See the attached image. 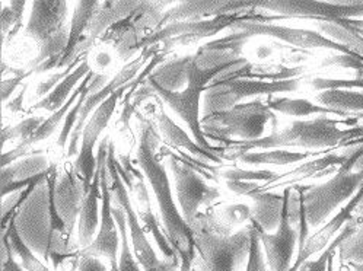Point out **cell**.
<instances>
[{
	"label": "cell",
	"mask_w": 363,
	"mask_h": 271,
	"mask_svg": "<svg viewBox=\"0 0 363 271\" xmlns=\"http://www.w3.org/2000/svg\"><path fill=\"white\" fill-rule=\"evenodd\" d=\"M138 127L139 142L135 165L143 172L152 188L165 235L181 261L179 271H193L196 261L194 235L172 197L167 167L162 164V156H160L161 136L153 123L143 118L140 114H138Z\"/></svg>",
	"instance_id": "cell-1"
},
{
	"label": "cell",
	"mask_w": 363,
	"mask_h": 271,
	"mask_svg": "<svg viewBox=\"0 0 363 271\" xmlns=\"http://www.w3.org/2000/svg\"><path fill=\"white\" fill-rule=\"evenodd\" d=\"M357 118H331L327 116L313 120H298L281 130L251 142H230L222 146L219 156L226 160H238L242 155L255 150L280 148L334 149L363 145V126H356Z\"/></svg>",
	"instance_id": "cell-2"
},
{
	"label": "cell",
	"mask_w": 363,
	"mask_h": 271,
	"mask_svg": "<svg viewBox=\"0 0 363 271\" xmlns=\"http://www.w3.org/2000/svg\"><path fill=\"white\" fill-rule=\"evenodd\" d=\"M201 271H238L248 261L252 225L230 233L213 211L199 213L190 225Z\"/></svg>",
	"instance_id": "cell-3"
},
{
	"label": "cell",
	"mask_w": 363,
	"mask_h": 271,
	"mask_svg": "<svg viewBox=\"0 0 363 271\" xmlns=\"http://www.w3.org/2000/svg\"><path fill=\"white\" fill-rule=\"evenodd\" d=\"M67 2L38 0L33 4L31 15L23 34L38 44L37 57L27 67L35 74L59 69L69 45L70 28H67Z\"/></svg>",
	"instance_id": "cell-4"
},
{
	"label": "cell",
	"mask_w": 363,
	"mask_h": 271,
	"mask_svg": "<svg viewBox=\"0 0 363 271\" xmlns=\"http://www.w3.org/2000/svg\"><path fill=\"white\" fill-rule=\"evenodd\" d=\"M363 159V145L354 146L334 177L318 185H302V197L309 228L321 226L331 213L352 199L363 184V167L356 168Z\"/></svg>",
	"instance_id": "cell-5"
},
{
	"label": "cell",
	"mask_w": 363,
	"mask_h": 271,
	"mask_svg": "<svg viewBox=\"0 0 363 271\" xmlns=\"http://www.w3.org/2000/svg\"><path fill=\"white\" fill-rule=\"evenodd\" d=\"M273 131L277 127V117L260 98L240 104L230 110L201 117V128L206 138L225 142H251L264 138L267 126Z\"/></svg>",
	"instance_id": "cell-6"
},
{
	"label": "cell",
	"mask_w": 363,
	"mask_h": 271,
	"mask_svg": "<svg viewBox=\"0 0 363 271\" xmlns=\"http://www.w3.org/2000/svg\"><path fill=\"white\" fill-rule=\"evenodd\" d=\"M107 170L110 177V192L113 200L120 206L125 214V221L128 226V233H130L132 248L138 262L140 264L143 271H179L181 261L178 255L172 258H160L157 251L153 250L152 243L146 236V231L142 226L139 216L133 207L130 194L120 177V172L116 167V152L114 143L110 140L108 146V157H107Z\"/></svg>",
	"instance_id": "cell-7"
},
{
	"label": "cell",
	"mask_w": 363,
	"mask_h": 271,
	"mask_svg": "<svg viewBox=\"0 0 363 271\" xmlns=\"http://www.w3.org/2000/svg\"><path fill=\"white\" fill-rule=\"evenodd\" d=\"M255 13L257 11L251 13H230L211 19L167 23L162 28L149 34L142 43L140 50L158 45L160 52L167 56L174 48L197 45L203 40L212 38L225 30H233V26L237 23L251 19Z\"/></svg>",
	"instance_id": "cell-8"
},
{
	"label": "cell",
	"mask_w": 363,
	"mask_h": 271,
	"mask_svg": "<svg viewBox=\"0 0 363 271\" xmlns=\"http://www.w3.org/2000/svg\"><path fill=\"white\" fill-rule=\"evenodd\" d=\"M50 213L53 229L67 243L79 219L86 189L77 178L74 168H63L60 172L53 165L48 177Z\"/></svg>",
	"instance_id": "cell-9"
},
{
	"label": "cell",
	"mask_w": 363,
	"mask_h": 271,
	"mask_svg": "<svg viewBox=\"0 0 363 271\" xmlns=\"http://www.w3.org/2000/svg\"><path fill=\"white\" fill-rule=\"evenodd\" d=\"M301 79L263 82V80H225L212 82L203 94L201 117L226 111L240 105L241 101L254 96H274L283 92H296Z\"/></svg>",
	"instance_id": "cell-10"
},
{
	"label": "cell",
	"mask_w": 363,
	"mask_h": 271,
	"mask_svg": "<svg viewBox=\"0 0 363 271\" xmlns=\"http://www.w3.org/2000/svg\"><path fill=\"white\" fill-rule=\"evenodd\" d=\"M167 155V167L169 168L174 185H175V197L181 214L189 225H191L197 214L201 213L200 209L212 206L220 197L219 188L211 185L199 171L191 167L183 157L177 156L172 152H165Z\"/></svg>",
	"instance_id": "cell-11"
},
{
	"label": "cell",
	"mask_w": 363,
	"mask_h": 271,
	"mask_svg": "<svg viewBox=\"0 0 363 271\" xmlns=\"http://www.w3.org/2000/svg\"><path fill=\"white\" fill-rule=\"evenodd\" d=\"M116 167L128 189V194H130L133 207L139 216L146 233H150L153 236L158 248L164 254V258L175 257L177 253L171 247V243L165 235L164 226L161 225L158 216L153 213L146 177L140 170L136 168L135 162H132L130 157L125 155H121L120 159L116 157Z\"/></svg>",
	"instance_id": "cell-12"
},
{
	"label": "cell",
	"mask_w": 363,
	"mask_h": 271,
	"mask_svg": "<svg viewBox=\"0 0 363 271\" xmlns=\"http://www.w3.org/2000/svg\"><path fill=\"white\" fill-rule=\"evenodd\" d=\"M280 19V16H269V15H260L255 13L251 19L242 21L233 26L232 31H245L251 37L263 35V37H272L279 41L286 43L289 45L302 48V50H314V48H325L333 50L340 54H353L342 44L335 43L325 35H323L318 31L314 30H303V28H292V26H283L272 23V21Z\"/></svg>",
	"instance_id": "cell-13"
},
{
	"label": "cell",
	"mask_w": 363,
	"mask_h": 271,
	"mask_svg": "<svg viewBox=\"0 0 363 271\" xmlns=\"http://www.w3.org/2000/svg\"><path fill=\"white\" fill-rule=\"evenodd\" d=\"M257 9L276 13V16L314 19L317 22H337L362 19L363 2H257Z\"/></svg>",
	"instance_id": "cell-14"
},
{
	"label": "cell",
	"mask_w": 363,
	"mask_h": 271,
	"mask_svg": "<svg viewBox=\"0 0 363 271\" xmlns=\"http://www.w3.org/2000/svg\"><path fill=\"white\" fill-rule=\"evenodd\" d=\"M124 88H127V87H124ZM124 88L114 92L107 101H104L98 106V110L92 114V117L88 120V123L84 128L82 140H81V150H79V153H77L73 168L76 171L77 178L82 181L86 193L94 181L95 174H96L98 162H96V156L94 155L95 146L99 140V136L102 134L104 130L107 128L111 117L114 116L118 101L123 96Z\"/></svg>",
	"instance_id": "cell-15"
},
{
	"label": "cell",
	"mask_w": 363,
	"mask_h": 271,
	"mask_svg": "<svg viewBox=\"0 0 363 271\" xmlns=\"http://www.w3.org/2000/svg\"><path fill=\"white\" fill-rule=\"evenodd\" d=\"M108 157V156H107ZM101 192H102V206H101V222L99 229L89 247L79 250L77 254L96 258H107L110 261L111 271H118V257H120V231L113 214L111 192H110V177L107 170V160L102 164L101 170Z\"/></svg>",
	"instance_id": "cell-16"
},
{
	"label": "cell",
	"mask_w": 363,
	"mask_h": 271,
	"mask_svg": "<svg viewBox=\"0 0 363 271\" xmlns=\"http://www.w3.org/2000/svg\"><path fill=\"white\" fill-rule=\"evenodd\" d=\"M289 193H291V187H286L283 189L284 206L281 213V221H280L279 229L274 233L264 232L255 222L250 221L255 225L258 231V236H260L262 247L264 248L266 260L272 271H289L292 268V258L299 240V231L289 221V214H288Z\"/></svg>",
	"instance_id": "cell-17"
},
{
	"label": "cell",
	"mask_w": 363,
	"mask_h": 271,
	"mask_svg": "<svg viewBox=\"0 0 363 271\" xmlns=\"http://www.w3.org/2000/svg\"><path fill=\"white\" fill-rule=\"evenodd\" d=\"M108 146H110V138H104L102 142L98 146V155H96V174L94 177V181L88 189V193L84 199L82 210L77 219V243H79V250H84L89 247L92 240L95 239L98 229H99V199L102 197L101 192V170L102 164L107 160L108 156Z\"/></svg>",
	"instance_id": "cell-18"
},
{
	"label": "cell",
	"mask_w": 363,
	"mask_h": 271,
	"mask_svg": "<svg viewBox=\"0 0 363 271\" xmlns=\"http://www.w3.org/2000/svg\"><path fill=\"white\" fill-rule=\"evenodd\" d=\"M257 11V2H179L174 4L162 18V26L172 22L211 19L230 13H251ZM161 26V28H162Z\"/></svg>",
	"instance_id": "cell-19"
},
{
	"label": "cell",
	"mask_w": 363,
	"mask_h": 271,
	"mask_svg": "<svg viewBox=\"0 0 363 271\" xmlns=\"http://www.w3.org/2000/svg\"><path fill=\"white\" fill-rule=\"evenodd\" d=\"M95 74H96V73L91 72V73L82 80L79 88H76L74 94L70 96V99L66 102V105L62 108V110H59V111L53 113L51 116H48V117L45 118V121L41 124V127L31 136V138H30L27 142L19 143L15 149H12V150H9V152H4V155H2V168H5V167H8V165L13 164V162H16L18 159H21V157H23V156H27V155L30 153V149H31L33 146H35V145H38V143H41V142H45L48 138H51V136H53V134L56 133V130H57V127L60 126V123L65 121L67 113L72 110V106L77 102V99L81 98L84 89L91 84V80L95 77Z\"/></svg>",
	"instance_id": "cell-20"
},
{
	"label": "cell",
	"mask_w": 363,
	"mask_h": 271,
	"mask_svg": "<svg viewBox=\"0 0 363 271\" xmlns=\"http://www.w3.org/2000/svg\"><path fill=\"white\" fill-rule=\"evenodd\" d=\"M352 149L347 150L346 153H327L320 157L303 162V164L299 165L298 168H295L289 172H284L281 175H277V178L274 181L260 185L258 192H272L273 188H277V187L291 185V184L301 182L308 178L321 177L323 172H335L337 170H339V167H342L347 160Z\"/></svg>",
	"instance_id": "cell-21"
},
{
	"label": "cell",
	"mask_w": 363,
	"mask_h": 271,
	"mask_svg": "<svg viewBox=\"0 0 363 271\" xmlns=\"http://www.w3.org/2000/svg\"><path fill=\"white\" fill-rule=\"evenodd\" d=\"M153 126L157 127L161 138L169 146L179 150H187L189 153L196 156L200 162H215V164H220L222 162L220 156H218L216 153H212L209 150H204L203 148H200L190 138V136L165 113L162 105H160L157 113L153 114Z\"/></svg>",
	"instance_id": "cell-22"
},
{
	"label": "cell",
	"mask_w": 363,
	"mask_h": 271,
	"mask_svg": "<svg viewBox=\"0 0 363 271\" xmlns=\"http://www.w3.org/2000/svg\"><path fill=\"white\" fill-rule=\"evenodd\" d=\"M99 8V2H77L74 5L72 22H70V34H69V45L66 54L63 56L59 69H67L85 59L86 56H81V45L85 37L88 26Z\"/></svg>",
	"instance_id": "cell-23"
},
{
	"label": "cell",
	"mask_w": 363,
	"mask_h": 271,
	"mask_svg": "<svg viewBox=\"0 0 363 271\" xmlns=\"http://www.w3.org/2000/svg\"><path fill=\"white\" fill-rule=\"evenodd\" d=\"M303 67H288L279 65H252L247 62L244 66L222 73L213 82H225V80H263V82H279V80L296 79L303 74Z\"/></svg>",
	"instance_id": "cell-24"
},
{
	"label": "cell",
	"mask_w": 363,
	"mask_h": 271,
	"mask_svg": "<svg viewBox=\"0 0 363 271\" xmlns=\"http://www.w3.org/2000/svg\"><path fill=\"white\" fill-rule=\"evenodd\" d=\"M193 54L160 65L145 80L169 92H181L189 85Z\"/></svg>",
	"instance_id": "cell-25"
},
{
	"label": "cell",
	"mask_w": 363,
	"mask_h": 271,
	"mask_svg": "<svg viewBox=\"0 0 363 271\" xmlns=\"http://www.w3.org/2000/svg\"><path fill=\"white\" fill-rule=\"evenodd\" d=\"M252 200L251 221L255 222L264 232H276L280 226L281 213L284 206L283 193L255 192L250 196Z\"/></svg>",
	"instance_id": "cell-26"
},
{
	"label": "cell",
	"mask_w": 363,
	"mask_h": 271,
	"mask_svg": "<svg viewBox=\"0 0 363 271\" xmlns=\"http://www.w3.org/2000/svg\"><path fill=\"white\" fill-rule=\"evenodd\" d=\"M91 66L88 59H85L82 63L77 65L73 72L63 79L62 82L51 91L45 98L40 99L37 104L31 105L30 111H47V113H56L66 105V102L70 99V96L74 94V88L77 84L84 80L91 73Z\"/></svg>",
	"instance_id": "cell-27"
},
{
	"label": "cell",
	"mask_w": 363,
	"mask_h": 271,
	"mask_svg": "<svg viewBox=\"0 0 363 271\" xmlns=\"http://www.w3.org/2000/svg\"><path fill=\"white\" fill-rule=\"evenodd\" d=\"M51 167L53 165L50 164L48 157L43 152L28 153L27 156L13 162V164L2 168V189L13 184L44 175L51 170Z\"/></svg>",
	"instance_id": "cell-28"
},
{
	"label": "cell",
	"mask_w": 363,
	"mask_h": 271,
	"mask_svg": "<svg viewBox=\"0 0 363 271\" xmlns=\"http://www.w3.org/2000/svg\"><path fill=\"white\" fill-rule=\"evenodd\" d=\"M266 105L273 113H279L289 117H308V116H339L342 118H353L350 114L331 110L321 106L309 99L303 98H288V96H267Z\"/></svg>",
	"instance_id": "cell-29"
},
{
	"label": "cell",
	"mask_w": 363,
	"mask_h": 271,
	"mask_svg": "<svg viewBox=\"0 0 363 271\" xmlns=\"http://www.w3.org/2000/svg\"><path fill=\"white\" fill-rule=\"evenodd\" d=\"M317 26L323 35L345 45L353 56L363 60V35L349 25L346 19L337 22H317Z\"/></svg>",
	"instance_id": "cell-30"
},
{
	"label": "cell",
	"mask_w": 363,
	"mask_h": 271,
	"mask_svg": "<svg viewBox=\"0 0 363 271\" xmlns=\"http://www.w3.org/2000/svg\"><path fill=\"white\" fill-rule=\"evenodd\" d=\"M320 152H292V150H260V152H248L242 155L238 160L244 165L262 167V165H294L298 162H303L309 157L317 156Z\"/></svg>",
	"instance_id": "cell-31"
},
{
	"label": "cell",
	"mask_w": 363,
	"mask_h": 271,
	"mask_svg": "<svg viewBox=\"0 0 363 271\" xmlns=\"http://www.w3.org/2000/svg\"><path fill=\"white\" fill-rule=\"evenodd\" d=\"M318 105L331 108V110L354 114L363 113V94L356 91H345V89H334L324 91L315 96Z\"/></svg>",
	"instance_id": "cell-32"
},
{
	"label": "cell",
	"mask_w": 363,
	"mask_h": 271,
	"mask_svg": "<svg viewBox=\"0 0 363 271\" xmlns=\"http://www.w3.org/2000/svg\"><path fill=\"white\" fill-rule=\"evenodd\" d=\"M4 232H6L11 245L13 248V253L22 267L27 271H50V268L33 253V250L28 247V243L25 242L22 235L19 233L15 218L9 221V223L4 228Z\"/></svg>",
	"instance_id": "cell-33"
},
{
	"label": "cell",
	"mask_w": 363,
	"mask_h": 271,
	"mask_svg": "<svg viewBox=\"0 0 363 271\" xmlns=\"http://www.w3.org/2000/svg\"><path fill=\"white\" fill-rule=\"evenodd\" d=\"M27 2H8L2 6V13H0V22H2V44L4 47L9 44L22 28V16Z\"/></svg>",
	"instance_id": "cell-34"
},
{
	"label": "cell",
	"mask_w": 363,
	"mask_h": 271,
	"mask_svg": "<svg viewBox=\"0 0 363 271\" xmlns=\"http://www.w3.org/2000/svg\"><path fill=\"white\" fill-rule=\"evenodd\" d=\"M354 231H356V221L353 218L349 223L345 225V228L340 231V233L333 239V242L321 253V255L317 260H308V261H305L301 265L299 271H327L328 261H330L331 255L335 254V250H339V247L342 245V243L349 236H352L354 233Z\"/></svg>",
	"instance_id": "cell-35"
},
{
	"label": "cell",
	"mask_w": 363,
	"mask_h": 271,
	"mask_svg": "<svg viewBox=\"0 0 363 271\" xmlns=\"http://www.w3.org/2000/svg\"><path fill=\"white\" fill-rule=\"evenodd\" d=\"M356 231L339 247L343 262H363V206L354 214Z\"/></svg>",
	"instance_id": "cell-36"
},
{
	"label": "cell",
	"mask_w": 363,
	"mask_h": 271,
	"mask_svg": "<svg viewBox=\"0 0 363 271\" xmlns=\"http://www.w3.org/2000/svg\"><path fill=\"white\" fill-rule=\"evenodd\" d=\"M47 117L43 116H30L27 118H23L18 124L12 127H4L2 130V145L8 140H21V143L27 142L31 136L41 127V124L45 121Z\"/></svg>",
	"instance_id": "cell-37"
},
{
	"label": "cell",
	"mask_w": 363,
	"mask_h": 271,
	"mask_svg": "<svg viewBox=\"0 0 363 271\" xmlns=\"http://www.w3.org/2000/svg\"><path fill=\"white\" fill-rule=\"evenodd\" d=\"M92 92V80L91 84L84 89L81 98L77 99V102L72 106V110L67 113L65 121H63V126H62V130H60V134L59 138L56 140V148L59 149V152H63L65 148L69 145V140H70V136L74 130V126L77 123V120H79V114L82 111V106H84V102L86 99V96Z\"/></svg>",
	"instance_id": "cell-38"
},
{
	"label": "cell",
	"mask_w": 363,
	"mask_h": 271,
	"mask_svg": "<svg viewBox=\"0 0 363 271\" xmlns=\"http://www.w3.org/2000/svg\"><path fill=\"white\" fill-rule=\"evenodd\" d=\"M219 177L225 181H251V182H272L277 178V174L270 170H240V168H225L219 171Z\"/></svg>",
	"instance_id": "cell-39"
},
{
	"label": "cell",
	"mask_w": 363,
	"mask_h": 271,
	"mask_svg": "<svg viewBox=\"0 0 363 271\" xmlns=\"http://www.w3.org/2000/svg\"><path fill=\"white\" fill-rule=\"evenodd\" d=\"M309 85L315 91H334V89H345V91H356L363 89V79H331V77H314L309 80Z\"/></svg>",
	"instance_id": "cell-40"
},
{
	"label": "cell",
	"mask_w": 363,
	"mask_h": 271,
	"mask_svg": "<svg viewBox=\"0 0 363 271\" xmlns=\"http://www.w3.org/2000/svg\"><path fill=\"white\" fill-rule=\"evenodd\" d=\"M219 222L230 231L233 226L244 225L247 221H251V207L247 204H228L223 207L218 216Z\"/></svg>",
	"instance_id": "cell-41"
},
{
	"label": "cell",
	"mask_w": 363,
	"mask_h": 271,
	"mask_svg": "<svg viewBox=\"0 0 363 271\" xmlns=\"http://www.w3.org/2000/svg\"><path fill=\"white\" fill-rule=\"evenodd\" d=\"M250 223L252 225V235H251V248H250V255H248L245 271H272L266 265L264 255L262 251L260 236H258V231L252 222H250Z\"/></svg>",
	"instance_id": "cell-42"
},
{
	"label": "cell",
	"mask_w": 363,
	"mask_h": 271,
	"mask_svg": "<svg viewBox=\"0 0 363 271\" xmlns=\"http://www.w3.org/2000/svg\"><path fill=\"white\" fill-rule=\"evenodd\" d=\"M85 59H88V57H85ZM85 59H82V60H79L77 63H74L73 66H70V67H67V69H65V70H62V72H56V73H51L50 76H47L45 79H43V80H40V84L37 85V88H35V96L37 98H40V99H43V98H45L51 91H53L63 79H66L72 72H73V69L79 65V63H82Z\"/></svg>",
	"instance_id": "cell-43"
},
{
	"label": "cell",
	"mask_w": 363,
	"mask_h": 271,
	"mask_svg": "<svg viewBox=\"0 0 363 271\" xmlns=\"http://www.w3.org/2000/svg\"><path fill=\"white\" fill-rule=\"evenodd\" d=\"M323 66H337L345 69H354L356 77L363 79V60L356 56H349V54H335V56H328L324 59Z\"/></svg>",
	"instance_id": "cell-44"
},
{
	"label": "cell",
	"mask_w": 363,
	"mask_h": 271,
	"mask_svg": "<svg viewBox=\"0 0 363 271\" xmlns=\"http://www.w3.org/2000/svg\"><path fill=\"white\" fill-rule=\"evenodd\" d=\"M31 74H34L31 70L21 69V70L13 72V76L4 79L2 80V102L6 104L8 101H11L13 92L23 84V80L30 77Z\"/></svg>",
	"instance_id": "cell-45"
},
{
	"label": "cell",
	"mask_w": 363,
	"mask_h": 271,
	"mask_svg": "<svg viewBox=\"0 0 363 271\" xmlns=\"http://www.w3.org/2000/svg\"><path fill=\"white\" fill-rule=\"evenodd\" d=\"M2 271H27L19 261H16V255L6 232L2 233Z\"/></svg>",
	"instance_id": "cell-46"
},
{
	"label": "cell",
	"mask_w": 363,
	"mask_h": 271,
	"mask_svg": "<svg viewBox=\"0 0 363 271\" xmlns=\"http://www.w3.org/2000/svg\"><path fill=\"white\" fill-rule=\"evenodd\" d=\"M226 188L235 196L250 197L252 193L258 192L260 184L251 181H226Z\"/></svg>",
	"instance_id": "cell-47"
},
{
	"label": "cell",
	"mask_w": 363,
	"mask_h": 271,
	"mask_svg": "<svg viewBox=\"0 0 363 271\" xmlns=\"http://www.w3.org/2000/svg\"><path fill=\"white\" fill-rule=\"evenodd\" d=\"M27 91H28V84H25L21 89V92L13 96L11 101H8L6 104H4L5 110L11 114H25V110H23V99H25V95H27Z\"/></svg>",
	"instance_id": "cell-48"
},
{
	"label": "cell",
	"mask_w": 363,
	"mask_h": 271,
	"mask_svg": "<svg viewBox=\"0 0 363 271\" xmlns=\"http://www.w3.org/2000/svg\"><path fill=\"white\" fill-rule=\"evenodd\" d=\"M79 271H108L101 258L79 255Z\"/></svg>",
	"instance_id": "cell-49"
},
{
	"label": "cell",
	"mask_w": 363,
	"mask_h": 271,
	"mask_svg": "<svg viewBox=\"0 0 363 271\" xmlns=\"http://www.w3.org/2000/svg\"><path fill=\"white\" fill-rule=\"evenodd\" d=\"M59 271H79V254L63 261L59 267Z\"/></svg>",
	"instance_id": "cell-50"
},
{
	"label": "cell",
	"mask_w": 363,
	"mask_h": 271,
	"mask_svg": "<svg viewBox=\"0 0 363 271\" xmlns=\"http://www.w3.org/2000/svg\"><path fill=\"white\" fill-rule=\"evenodd\" d=\"M111 62H113V57L106 51H101L96 56V66H99L101 69L108 67L111 65Z\"/></svg>",
	"instance_id": "cell-51"
},
{
	"label": "cell",
	"mask_w": 363,
	"mask_h": 271,
	"mask_svg": "<svg viewBox=\"0 0 363 271\" xmlns=\"http://www.w3.org/2000/svg\"><path fill=\"white\" fill-rule=\"evenodd\" d=\"M255 54H257L258 59H267V57H270L272 54H273V48L270 45H266V44L258 45Z\"/></svg>",
	"instance_id": "cell-52"
},
{
	"label": "cell",
	"mask_w": 363,
	"mask_h": 271,
	"mask_svg": "<svg viewBox=\"0 0 363 271\" xmlns=\"http://www.w3.org/2000/svg\"><path fill=\"white\" fill-rule=\"evenodd\" d=\"M349 25H352L353 28H356L362 35H363V18L362 19H346Z\"/></svg>",
	"instance_id": "cell-53"
},
{
	"label": "cell",
	"mask_w": 363,
	"mask_h": 271,
	"mask_svg": "<svg viewBox=\"0 0 363 271\" xmlns=\"http://www.w3.org/2000/svg\"><path fill=\"white\" fill-rule=\"evenodd\" d=\"M354 271H363V262H349Z\"/></svg>",
	"instance_id": "cell-54"
},
{
	"label": "cell",
	"mask_w": 363,
	"mask_h": 271,
	"mask_svg": "<svg viewBox=\"0 0 363 271\" xmlns=\"http://www.w3.org/2000/svg\"><path fill=\"white\" fill-rule=\"evenodd\" d=\"M289 271H299V270H296V268H295V267H292V268H291V270H289Z\"/></svg>",
	"instance_id": "cell-55"
}]
</instances>
